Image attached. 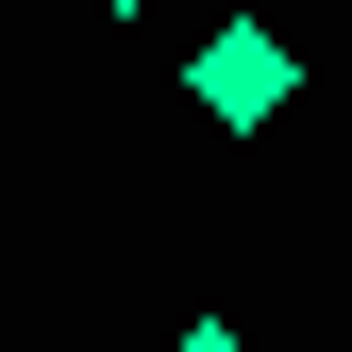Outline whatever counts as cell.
Segmentation results:
<instances>
[{
    "label": "cell",
    "instance_id": "cell-1",
    "mask_svg": "<svg viewBox=\"0 0 352 352\" xmlns=\"http://www.w3.org/2000/svg\"><path fill=\"white\" fill-rule=\"evenodd\" d=\"M185 101L218 118V135H269V118L302 101V51H285V34H269V17H218V34H201V51H185Z\"/></svg>",
    "mask_w": 352,
    "mask_h": 352
},
{
    "label": "cell",
    "instance_id": "cell-2",
    "mask_svg": "<svg viewBox=\"0 0 352 352\" xmlns=\"http://www.w3.org/2000/svg\"><path fill=\"white\" fill-rule=\"evenodd\" d=\"M168 352H252V336H235V319H185V336H168Z\"/></svg>",
    "mask_w": 352,
    "mask_h": 352
},
{
    "label": "cell",
    "instance_id": "cell-3",
    "mask_svg": "<svg viewBox=\"0 0 352 352\" xmlns=\"http://www.w3.org/2000/svg\"><path fill=\"white\" fill-rule=\"evenodd\" d=\"M101 17H151V0H101Z\"/></svg>",
    "mask_w": 352,
    "mask_h": 352
}]
</instances>
